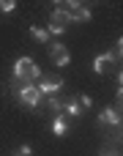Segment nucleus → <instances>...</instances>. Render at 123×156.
I'll list each match as a JSON object with an SVG mask.
<instances>
[{
	"label": "nucleus",
	"mask_w": 123,
	"mask_h": 156,
	"mask_svg": "<svg viewBox=\"0 0 123 156\" xmlns=\"http://www.w3.org/2000/svg\"><path fill=\"white\" fill-rule=\"evenodd\" d=\"M71 5H74V0H66V3H55V5H52L49 25L44 27L49 36H60V33H66V27L71 25Z\"/></svg>",
	"instance_id": "1"
},
{
	"label": "nucleus",
	"mask_w": 123,
	"mask_h": 156,
	"mask_svg": "<svg viewBox=\"0 0 123 156\" xmlns=\"http://www.w3.org/2000/svg\"><path fill=\"white\" fill-rule=\"evenodd\" d=\"M49 129H52V134H55V137H63V134L69 132V118H66V115H58V118L52 121V126H49Z\"/></svg>",
	"instance_id": "9"
},
{
	"label": "nucleus",
	"mask_w": 123,
	"mask_h": 156,
	"mask_svg": "<svg viewBox=\"0 0 123 156\" xmlns=\"http://www.w3.org/2000/svg\"><path fill=\"white\" fill-rule=\"evenodd\" d=\"M19 156H33V148L30 145H19Z\"/></svg>",
	"instance_id": "16"
},
{
	"label": "nucleus",
	"mask_w": 123,
	"mask_h": 156,
	"mask_svg": "<svg viewBox=\"0 0 123 156\" xmlns=\"http://www.w3.org/2000/svg\"><path fill=\"white\" fill-rule=\"evenodd\" d=\"M30 36H33L36 41H41V44H47V41H49V33H47L44 27H30Z\"/></svg>",
	"instance_id": "11"
},
{
	"label": "nucleus",
	"mask_w": 123,
	"mask_h": 156,
	"mask_svg": "<svg viewBox=\"0 0 123 156\" xmlns=\"http://www.w3.org/2000/svg\"><path fill=\"white\" fill-rule=\"evenodd\" d=\"M101 156H121V148H118L115 143H107L104 151H101Z\"/></svg>",
	"instance_id": "13"
},
{
	"label": "nucleus",
	"mask_w": 123,
	"mask_h": 156,
	"mask_svg": "<svg viewBox=\"0 0 123 156\" xmlns=\"http://www.w3.org/2000/svg\"><path fill=\"white\" fill-rule=\"evenodd\" d=\"M99 123H104V126H121V110H118V107H107V110H101Z\"/></svg>",
	"instance_id": "7"
},
{
	"label": "nucleus",
	"mask_w": 123,
	"mask_h": 156,
	"mask_svg": "<svg viewBox=\"0 0 123 156\" xmlns=\"http://www.w3.org/2000/svg\"><path fill=\"white\" fill-rule=\"evenodd\" d=\"M115 69H118V63H115L110 55H99V58L93 60V71H96V74H112Z\"/></svg>",
	"instance_id": "6"
},
{
	"label": "nucleus",
	"mask_w": 123,
	"mask_h": 156,
	"mask_svg": "<svg viewBox=\"0 0 123 156\" xmlns=\"http://www.w3.org/2000/svg\"><path fill=\"white\" fill-rule=\"evenodd\" d=\"M49 104H52V110H55V112H63V107H66V101H63L58 93H55V96H49Z\"/></svg>",
	"instance_id": "12"
},
{
	"label": "nucleus",
	"mask_w": 123,
	"mask_h": 156,
	"mask_svg": "<svg viewBox=\"0 0 123 156\" xmlns=\"http://www.w3.org/2000/svg\"><path fill=\"white\" fill-rule=\"evenodd\" d=\"M11 90H14V96H16L25 107H36V104H38V99H41V93L36 90V85H33V82H16V80H14Z\"/></svg>",
	"instance_id": "3"
},
{
	"label": "nucleus",
	"mask_w": 123,
	"mask_h": 156,
	"mask_svg": "<svg viewBox=\"0 0 123 156\" xmlns=\"http://www.w3.org/2000/svg\"><path fill=\"white\" fill-rule=\"evenodd\" d=\"M90 19V5L88 3H74L71 5V22H88Z\"/></svg>",
	"instance_id": "8"
},
{
	"label": "nucleus",
	"mask_w": 123,
	"mask_h": 156,
	"mask_svg": "<svg viewBox=\"0 0 123 156\" xmlns=\"http://www.w3.org/2000/svg\"><path fill=\"white\" fill-rule=\"evenodd\" d=\"M33 85H36V90H38L41 96H55V93L63 88V77H58V74H47V77H38Z\"/></svg>",
	"instance_id": "4"
},
{
	"label": "nucleus",
	"mask_w": 123,
	"mask_h": 156,
	"mask_svg": "<svg viewBox=\"0 0 123 156\" xmlns=\"http://www.w3.org/2000/svg\"><path fill=\"white\" fill-rule=\"evenodd\" d=\"M77 101H79V107H82V112H85V110H90V107H93V101H90V96H88V93H82V96H79V99H77Z\"/></svg>",
	"instance_id": "14"
},
{
	"label": "nucleus",
	"mask_w": 123,
	"mask_h": 156,
	"mask_svg": "<svg viewBox=\"0 0 123 156\" xmlns=\"http://www.w3.org/2000/svg\"><path fill=\"white\" fill-rule=\"evenodd\" d=\"M38 77H41V69L36 66L33 58H19L14 63V80L16 82H36Z\"/></svg>",
	"instance_id": "2"
},
{
	"label": "nucleus",
	"mask_w": 123,
	"mask_h": 156,
	"mask_svg": "<svg viewBox=\"0 0 123 156\" xmlns=\"http://www.w3.org/2000/svg\"><path fill=\"white\" fill-rule=\"evenodd\" d=\"M63 110H66V115H71V118H77V115H82V107H79V101H77V99H69Z\"/></svg>",
	"instance_id": "10"
},
{
	"label": "nucleus",
	"mask_w": 123,
	"mask_h": 156,
	"mask_svg": "<svg viewBox=\"0 0 123 156\" xmlns=\"http://www.w3.org/2000/svg\"><path fill=\"white\" fill-rule=\"evenodd\" d=\"M14 8H16V3H14V0H0V11H5V14H11Z\"/></svg>",
	"instance_id": "15"
},
{
	"label": "nucleus",
	"mask_w": 123,
	"mask_h": 156,
	"mask_svg": "<svg viewBox=\"0 0 123 156\" xmlns=\"http://www.w3.org/2000/svg\"><path fill=\"white\" fill-rule=\"evenodd\" d=\"M47 52H49V58H52V63H58V66H69V60H71V55H69V47L66 44H49L47 47Z\"/></svg>",
	"instance_id": "5"
},
{
	"label": "nucleus",
	"mask_w": 123,
	"mask_h": 156,
	"mask_svg": "<svg viewBox=\"0 0 123 156\" xmlns=\"http://www.w3.org/2000/svg\"><path fill=\"white\" fill-rule=\"evenodd\" d=\"M16 156H19V154H16Z\"/></svg>",
	"instance_id": "17"
}]
</instances>
